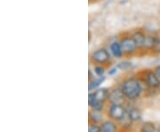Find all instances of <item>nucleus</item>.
Here are the masks:
<instances>
[{"mask_svg": "<svg viewBox=\"0 0 160 132\" xmlns=\"http://www.w3.org/2000/svg\"><path fill=\"white\" fill-rule=\"evenodd\" d=\"M90 60L94 65L105 66L109 64L111 60V53L106 48L102 47L93 51L90 55Z\"/></svg>", "mask_w": 160, "mask_h": 132, "instance_id": "2", "label": "nucleus"}, {"mask_svg": "<svg viewBox=\"0 0 160 132\" xmlns=\"http://www.w3.org/2000/svg\"><path fill=\"white\" fill-rule=\"evenodd\" d=\"M160 45V40L158 36L153 35H147L144 43L143 49L145 50H154Z\"/></svg>", "mask_w": 160, "mask_h": 132, "instance_id": "10", "label": "nucleus"}, {"mask_svg": "<svg viewBox=\"0 0 160 132\" xmlns=\"http://www.w3.org/2000/svg\"><path fill=\"white\" fill-rule=\"evenodd\" d=\"M154 71H155V72H156V74L158 75V76L159 77V79H160V65H158V66H157V67L155 68Z\"/></svg>", "mask_w": 160, "mask_h": 132, "instance_id": "20", "label": "nucleus"}, {"mask_svg": "<svg viewBox=\"0 0 160 132\" xmlns=\"http://www.w3.org/2000/svg\"><path fill=\"white\" fill-rule=\"evenodd\" d=\"M143 83L150 90H158L160 89V79L153 70H146L143 73Z\"/></svg>", "mask_w": 160, "mask_h": 132, "instance_id": "6", "label": "nucleus"}, {"mask_svg": "<svg viewBox=\"0 0 160 132\" xmlns=\"http://www.w3.org/2000/svg\"><path fill=\"white\" fill-rule=\"evenodd\" d=\"M103 120V112L95 111V110H90L89 112V122L92 123H102Z\"/></svg>", "mask_w": 160, "mask_h": 132, "instance_id": "14", "label": "nucleus"}, {"mask_svg": "<svg viewBox=\"0 0 160 132\" xmlns=\"http://www.w3.org/2000/svg\"><path fill=\"white\" fill-rule=\"evenodd\" d=\"M119 42L125 56H132L139 50L137 45L135 44L134 40L132 39L131 35H123L120 38Z\"/></svg>", "mask_w": 160, "mask_h": 132, "instance_id": "5", "label": "nucleus"}, {"mask_svg": "<svg viewBox=\"0 0 160 132\" xmlns=\"http://www.w3.org/2000/svg\"><path fill=\"white\" fill-rule=\"evenodd\" d=\"M100 125H101V132H118L119 130V127L117 124V121L111 119L104 120Z\"/></svg>", "mask_w": 160, "mask_h": 132, "instance_id": "9", "label": "nucleus"}, {"mask_svg": "<svg viewBox=\"0 0 160 132\" xmlns=\"http://www.w3.org/2000/svg\"><path fill=\"white\" fill-rule=\"evenodd\" d=\"M117 67L121 71H127V70H129L132 68V63L130 61H127V60H124V61H121L118 64Z\"/></svg>", "mask_w": 160, "mask_h": 132, "instance_id": "16", "label": "nucleus"}, {"mask_svg": "<svg viewBox=\"0 0 160 132\" xmlns=\"http://www.w3.org/2000/svg\"><path fill=\"white\" fill-rule=\"evenodd\" d=\"M107 115L109 119H111L117 122H120L127 116L126 106L109 105V106L107 108Z\"/></svg>", "mask_w": 160, "mask_h": 132, "instance_id": "4", "label": "nucleus"}, {"mask_svg": "<svg viewBox=\"0 0 160 132\" xmlns=\"http://www.w3.org/2000/svg\"><path fill=\"white\" fill-rule=\"evenodd\" d=\"M109 52L111 53V55L116 59H121V58H123V56H125L119 41H114L110 44Z\"/></svg>", "mask_w": 160, "mask_h": 132, "instance_id": "11", "label": "nucleus"}, {"mask_svg": "<svg viewBox=\"0 0 160 132\" xmlns=\"http://www.w3.org/2000/svg\"><path fill=\"white\" fill-rule=\"evenodd\" d=\"M159 35H160V31H159Z\"/></svg>", "mask_w": 160, "mask_h": 132, "instance_id": "23", "label": "nucleus"}, {"mask_svg": "<svg viewBox=\"0 0 160 132\" xmlns=\"http://www.w3.org/2000/svg\"><path fill=\"white\" fill-rule=\"evenodd\" d=\"M118 67H113V68H111L110 69H109V71H108V74L109 75H114L117 74V72H118Z\"/></svg>", "mask_w": 160, "mask_h": 132, "instance_id": "19", "label": "nucleus"}, {"mask_svg": "<svg viewBox=\"0 0 160 132\" xmlns=\"http://www.w3.org/2000/svg\"><path fill=\"white\" fill-rule=\"evenodd\" d=\"M89 1H90V2H92V1H94V0H89Z\"/></svg>", "mask_w": 160, "mask_h": 132, "instance_id": "22", "label": "nucleus"}, {"mask_svg": "<svg viewBox=\"0 0 160 132\" xmlns=\"http://www.w3.org/2000/svg\"><path fill=\"white\" fill-rule=\"evenodd\" d=\"M105 71H106L105 66H102V65H94V67H93V73L97 76H103L104 74H105Z\"/></svg>", "mask_w": 160, "mask_h": 132, "instance_id": "17", "label": "nucleus"}, {"mask_svg": "<svg viewBox=\"0 0 160 132\" xmlns=\"http://www.w3.org/2000/svg\"><path fill=\"white\" fill-rule=\"evenodd\" d=\"M106 80V77L103 75V76H98L97 78H93L89 82V84H88V91L89 92H93L95 90L99 89V87L102 84L103 82Z\"/></svg>", "mask_w": 160, "mask_h": 132, "instance_id": "13", "label": "nucleus"}, {"mask_svg": "<svg viewBox=\"0 0 160 132\" xmlns=\"http://www.w3.org/2000/svg\"><path fill=\"white\" fill-rule=\"evenodd\" d=\"M88 132H101V125H99L98 123L89 122Z\"/></svg>", "mask_w": 160, "mask_h": 132, "instance_id": "18", "label": "nucleus"}, {"mask_svg": "<svg viewBox=\"0 0 160 132\" xmlns=\"http://www.w3.org/2000/svg\"><path fill=\"white\" fill-rule=\"evenodd\" d=\"M120 89L128 101H135L143 94V82L137 76H131L121 82Z\"/></svg>", "mask_w": 160, "mask_h": 132, "instance_id": "1", "label": "nucleus"}, {"mask_svg": "<svg viewBox=\"0 0 160 132\" xmlns=\"http://www.w3.org/2000/svg\"><path fill=\"white\" fill-rule=\"evenodd\" d=\"M126 110H127L128 117L130 118V120L133 123L142 122V111L139 109L138 107L134 106H129L128 107H126Z\"/></svg>", "mask_w": 160, "mask_h": 132, "instance_id": "8", "label": "nucleus"}, {"mask_svg": "<svg viewBox=\"0 0 160 132\" xmlns=\"http://www.w3.org/2000/svg\"><path fill=\"white\" fill-rule=\"evenodd\" d=\"M126 96L122 92L121 89L119 88H115L113 90L109 91L108 102L110 105H121V106H126Z\"/></svg>", "mask_w": 160, "mask_h": 132, "instance_id": "7", "label": "nucleus"}, {"mask_svg": "<svg viewBox=\"0 0 160 132\" xmlns=\"http://www.w3.org/2000/svg\"><path fill=\"white\" fill-rule=\"evenodd\" d=\"M131 35L132 37V39L135 42V44L137 45L139 50L143 49V46H144V43H145V40H146V35H147L145 34L143 31H142V30H136V31L132 32Z\"/></svg>", "mask_w": 160, "mask_h": 132, "instance_id": "12", "label": "nucleus"}, {"mask_svg": "<svg viewBox=\"0 0 160 132\" xmlns=\"http://www.w3.org/2000/svg\"><path fill=\"white\" fill-rule=\"evenodd\" d=\"M158 127L152 121H143L139 132H157Z\"/></svg>", "mask_w": 160, "mask_h": 132, "instance_id": "15", "label": "nucleus"}, {"mask_svg": "<svg viewBox=\"0 0 160 132\" xmlns=\"http://www.w3.org/2000/svg\"><path fill=\"white\" fill-rule=\"evenodd\" d=\"M109 91L108 88H99L97 90L90 92L88 95V105L92 106L97 103H105L108 101Z\"/></svg>", "mask_w": 160, "mask_h": 132, "instance_id": "3", "label": "nucleus"}, {"mask_svg": "<svg viewBox=\"0 0 160 132\" xmlns=\"http://www.w3.org/2000/svg\"><path fill=\"white\" fill-rule=\"evenodd\" d=\"M157 132H160V125H158V130H157Z\"/></svg>", "mask_w": 160, "mask_h": 132, "instance_id": "21", "label": "nucleus"}]
</instances>
